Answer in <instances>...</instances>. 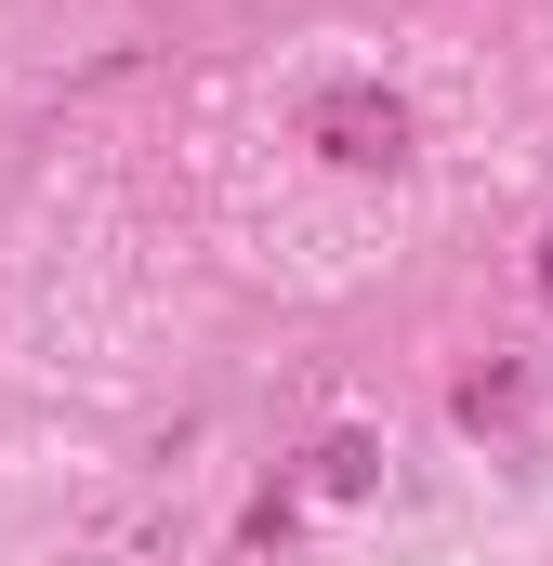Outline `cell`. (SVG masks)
I'll use <instances>...</instances> for the list:
<instances>
[{
  "instance_id": "cell-1",
  "label": "cell",
  "mask_w": 553,
  "mask_h": 566,
  "mask_svg": "<svg viewBox=\"0 0 553 566\" xmlns=\"http://www.w3.org/2000/svg\"><path fill=\"white\" fill-rule=\"evenodd\" d=\"M303 145H316L330 171H409V106H396L383 80H330V93L303 106Z\"/></svg>"
},
{
  "instance_id": "cell-3",
  "label": "cell",
  "mask_w": 553,
  "mask_h": 566,
  "mask_svg": "<svg viewBox=\"0 0 553 566\" xmlns=\"http://www.w3.org/2000/svg\"><path fill=\"white\" fill-rule=\"evenodd\" d=\"M461 422L488 434V422H514V369H488V382H461Z\"/></svg>"
},
{
  "instance_id": "cell-4",
  "label": "cell",
  "mask_w": 553,
  "mask_h": 566,
  "mask_svg": "<svg viewBox=\"0 0 553 566\" xmlns=\"http://www.w3.org/2000/svg\"><path fill=\"white\" fill-rule=\"evenodd\" d=\"M541 303H553V224H541Z\"/></svg>"
},
{
  "instance_id": "cell-2",
  "label": "cell",
  "mask_w": 553,
  "mask_h": 566,
  "mask_svg": "<svg viewBox=\"0 0 553 566\" xmlns=\"http://www.w3.org/2000/svg\"><path fill=\"white\" fill-rule=\"evenodd\" d=\"M303 488H316V501H369V488H383V434H316V448H303Z\"/></svg>"
}]
</instances>
